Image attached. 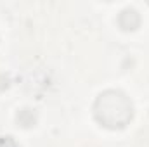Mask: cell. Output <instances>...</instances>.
Instances as JSON below:
<instances>
[{"mask_svg":"<svg viewBox=\"0 0 149 147\" xmlns=\"http://www.w3.org/2000/svg\"><path fill=\"white\" fill-rule=\"evenodd\" d=\"M95 114L99 121H104L108 126H123L132 118V106L125 99V95L108 92L97 101Z\"/></svg>","mask_w":149,"mask_h":147,"instance_id":"obj_1","label":"cell"}]
</instances>
